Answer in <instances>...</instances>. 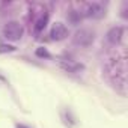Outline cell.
<instances>
[{
    "label": "cell",
    "mask_w": 128,
    "mask_h": 128,
    "mask_svg": "<svg viewBox=\"0 0 128 128\" xmlns=\"http://www.w3.org/2000/svg\"><path fill=\"white\" fill-rule=\"evenodd\" d=\"M104 77L112 84V88L122 96L126 95V56L120 54L112 56L104 63Z\"/></svg>",
    "instance_id": "1"
},
{
    "label": "cell",
    "mask_w": 128,
    "mask_h": 128,
    "mask_svg": "<svg viewBox=\"0 0 128 128\" xmlns=\"http://www.w3.org/2000/svg\"><path fill=\"white\" fill-rule=\"evenodd\" d=\"M122 38H124V27H122V26H113V27L107 32V35H106V41H107V44L112 45V47L119 45L120 41H122Z\"/></svg>",
    "instance_id": "7"
},
{
    "label": "cell",
    "mask_w": 128,
    "mask_h": 128,
    "mask_svg": "<svg viewBox=\"0 0 128 128\" xmlns=\"http://www.w3.org/2000/svg\"><path fill=\"white\" fill-rule=\"evenodd\" d=\"M12 51H15V47H14V45L0 44V54H2V53H12Z\"/></svg>",
    "instance_id": "11"
},
{
    "label": "cell",
    "mask_w": 128,
    "mask_h": 128,
    "mask_svg": "<svg viewBox=\"0 0 128 128\" xmlns=\"http://www.w3.org/2000/svg\"><path fill=\"white\" fill-rule=\"evenodd\" d=\"M48 20H50V14L47 11H41V14L38 15V18L32 24V33L35 38H39V35L44 32V29L48 24Z\"/></svg>",
    "instance_id": "6"
},
{
    "label": "cell",
    "mask_w": 128,
    "mask_h": 128,
    "mask_svg": "<svg viewBox=\"0 0 128 128\" xmlns=\"http://www.w3.org/2000/svg\"><path fill=\"white\" fill-rule=\"evenodd\" d=\"M70 35L68 32V27L63 24V23H54L51 30H50V39L51 41H63L66 36Z\"/></svg>",
    "instance_id": "8"
},
{
    "label": "cell",
    "mask_w": 128,
    "mask_h": 128,
    "mask_svg": "<svg viewBox=\"0 0 128 128\" xmlns=\"http://www.w3.org/2000/svg\"><path fill=\"white\" fill-rule=\"evenodd\" d=\"M59 66L65 72H70V74H78V72L84 71L83 63L77 62V60H72V59H60L59 60Z\"/></svg>",
    "instance_id": "5"
},
{
    "label": "cell",
    "mask_w": 128,
    "mask_h": 128,
    "mask_svg": "<svg viewBox=\"0 0 128 128\" xmlns=\"http://www.w3.org/2000/svg\"><path fill=\"white\" fill-rule=\"evenodd\" d=\"M126 11H128V2H124V5H122V9H120V15H122V18H124V20H126V18H128V14H126Z\"/></svg>",
    "instance_id": "12"
},
{
    "label": "cell",
    "mask_w": 128,
    "mask_h": 128,
    "mask_svg": "<svg viewBox=\"0 0 128 128\" xmlns=\"http://www.w3.org/2000/svg\"><path fill=\"white\" fill-rule=\"evenodd\" d=\"M15 128H30V126H27L24 124H15Z\"/></svg>",
    "instance_id": "13"
},
{
    "label": "cell",
    "mask_w": 128,
    "mask_h": 128,
    "mask_svg": "<svg viewBox=\"0 0 128 128\" xmlns=\"http://www.w3.org/2000/svg\"><path fill=\"white\" fill-rule=\"evenodd\" d=\"M23 35H24V27L18 21H8L2 29V36L12 42L20 41L23 38Z\"/></svg>",
    "instance_id": "2"
},
{
    "label": "cell",
    "mask_w": 128,
    "mask_h": 128,
    "mask_svg": "<svg viewBox=\"0 0 128 128\" xmlns=\"http://www.w3.org/2000/svg\"><path fill=\"white\" fill-rule=\"evenodd\" d=\"M82 15L83 18H89V20H101L102 17H106V5L101 2L86 3L82 9Z\"/></svg>",
    "instance_id": "3"
},
{
    "label": "cell",
    "mask_w": 128,
    "mask_h": 128,
    "mask_svg": "<svg viewBox=\"0 0 128 128\" xmlns=\"http://www.w3.org/2000/svg\"><path fill=\"white\" fill-rule=\"evenodd\" d=\"M35 54H36V57H41V59H47V57H50V53L47 51V48H44V47H39V48H36V51H35Z\"/></svg>",
    "instance_id": "10"
},
{
    "label": "cell",
    "mask_w": 128,
    "mask_h": 128,
    "mask_svg": "<svg viewBox=\"0 0 128 128\" xmlns=\"http://www.w3.org/2000/svg\"><path fill=\"white\" fill-rule=\"evenodd\" d=\"M94 41H95V33L89 29H80L72 36V45H76L78 48L90 47L94 44Z\"/></svg>",
    "instance_id": "4"
},
{
    "label": "cell",
    "mask_w": 128,
    "mask_h": 128,
    "mask_svg": "<svg viewBox=\"0 0 128 128\" xmlns=\"http://www.w3.org/2000/svg\"><path fill=\"white\" fill-rule=\"evenodd\" d=\"M68 21L71 23V24H80L82 23V20H83V15H82V11H78V9H71L70 12H68Z\"/></svg>",
    "instance_id": "9"
}]
</instances>
